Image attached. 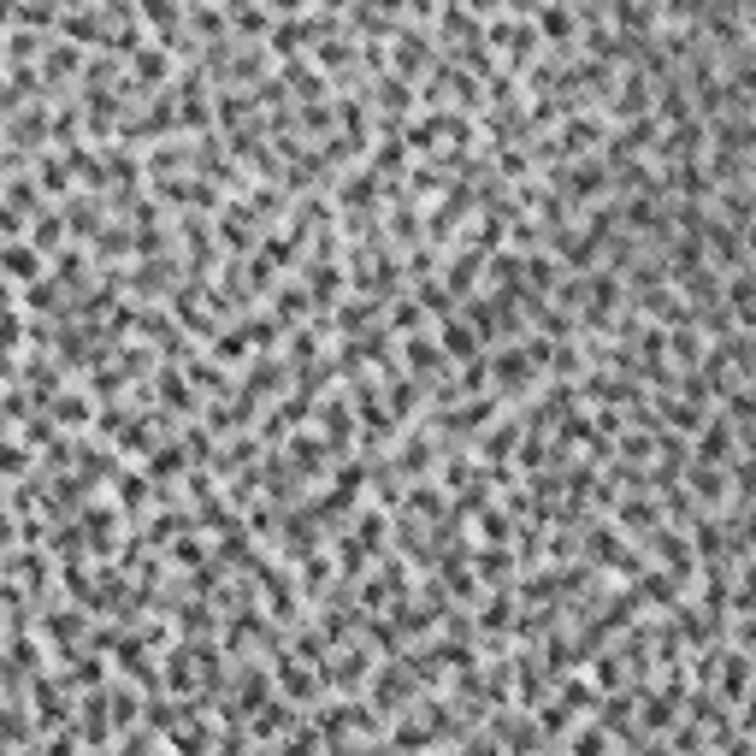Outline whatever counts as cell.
I'll return each mask as SVG.
<instances>
[{"label": "cell", "mask_w": 756, "mask_h": 756, "mask_svg": "<svg viewBox=\"0 0 756 756\" xmlns=\"http://www.w3.org/2000/svg\"><path fill=\"white\" fill-rule=\"evenodd\" d=\"M567 756H615L609 727H603V721H591V727H573V745H567Z\"/></svg>", "instance_id": "cell-3"}, {"label": "cell", "mask_w": 756, "mask_h": 756, "mask_svg": "<svg viewBox=\"0 0 756 756\" xmlns=\"http://www.w3.org/2000/svg\"><path fill=\"white\" fill-rule=\"evenodd\" d=\"M680 485L692 491V503H715V508H721L727 497H733V467H709V461H692Z\"/></svg>", "instance_id": "cell-1"}, {"label": "cell", "mask_w": 756, "mask_h": 756, "mask_svg": "<svg viewBox=\"0 0 756 756\" xmlns=\"http://www.w3.org/2000/svg\"><path fill=\"white\" fill-rule=\"evenodd\" d=\"M532 373H544L526 349H491V384L503 390V396H514V390H526L532 384Z\"/></svg>", "instance_id": "cell-2"}, {"label": "cell", "mask_w": 756, "mask_h": 756, "mask_svg": "<svg viewBox=\"0 0 756 756\" xmlns=\"http://www.w3.org/2000/svg\"><path fill=\"white\" fill-rule=\"evenodd\" d=\"M420 319H426V308H420V302H396V308H390V331L414 337V325H420Z\"/></svg>", "instance_id": "cell-5"}, {"label": "cell", "mask_w": 756, "mask_h": 756, "mask_svg": "<svg viewBox=\"0 0 756 756\" xmlns=\"http://www.w3.org/2000/svg\"><path fill=\"white\" fill-rule=\"evenodd\" d=\"M479 538H485V544H503L508 538V514L503 508H485V514H479Z\"/></svg>", "instance_id": "cell-6"}, {"label": "cell", "mask_w": 756, "mask_h": 756, "mask_svg": "<svg viewBox=\"0 0 756 756\" xmlns=\"http://www.w3.org/2000/svg\"><path fill=\"white\" fill-rule=\"evenodd\" d=\"M48 420H65V426L95 420V402H89V396H60V402H48Z\"/></svg>", "instance_id": "cell-4"}, {"label": "cell", "mask_w": 756, "mask_h": 756, "mask_svg": "<svg viewBox=\"0 0 756 756\" xmlns=\"http://www.w3.org/2000/svg\"><path fill=\"white\" fill-rule=\"evenodd\" d=\"M337 284H343V272H337V266H314V302H325V296L337 302Z\"/></svg>", "instance_id": "cell-7"}]
</instances>
